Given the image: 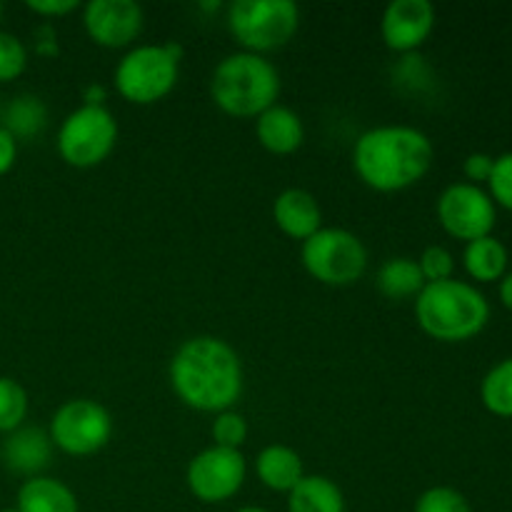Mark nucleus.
Instances as JSON below:
<instances>
[{
	"label": "nucleus",
	"mask_w": 512,
	"mask_h": 512,
	"mask_svg": "<svg viewBox=\"0 0 512 512\" xmlns=\"http://www.w3.org/2000/svg\"><path fill=\"white\" fill-rule=\"evenodd\" d=\"M375 285L388 300H410L418 298L425 288V278L418 268V260L413 258H388L378 268Z\"/></svg>",
	"instance_id": "nucleus-22"
},
{
	"label": "nucleus",
	"mask_w": 512,
	"mask_h": 512,
	"mask_svg": "<svg viewBox=\"0 0 512 512\" xmlns=\"http://www.w3.org/2000/svg\"><path fill=\"white\" fill-rule=\"evenodd\" d=\"M415 512H473V508L460 490L435 485L415 500Z\"/></svg>",
	"instance_id": "nucleus-26"
},
{
	"label": "nucleus",
	"mask_w": 512,
	"mask_h": 512,
	"mask_svg": "<svg viewBox=\"0 0 512 512\" xmlns=\"http://www.w3.org/2000/svg\"><path fill=\"white\" fill-rule=\"evenodd\" d=\"M280 75L265 55L238 50L210 75V98L230 118H258L278 103Z\"/></svg>",
	"instance_id": "nucleus-4"
},
{
	"label": "nucleus",
	"mask_w": 512,
	"mask_h": 512,
	"mask_svg": "<svg viewBox=\"0 0 512 512\" xmlns=\"http://www.w3.org/2000/svg\"><path fill=\"white\" fill-rule=\"evenodd\" d=\"M248 478V463L240 450L210 445L195 455L185 470V483L195 500L205 505H218L235 498Z\"/></svg>",
	"instance_id": "nucleus-11"
},
{
	"label": "nucleus",
	"mask_w": 512,
	"mask_h": 512,
	"mask_svg": "<svg viewBox=\"0 0 512 512\" xmlns=\"http://www.w3.org/2000/svg\"><path fill=\"white\" fill-rule=\"evenodd\" d=\"M0 110H3V105H0Z\"/></svg>",
	"instance_id": "nucleus-38"
},
{
	"label": "nucleus",
	"mask_w": 512,
	"mask_h": 512,
	"mask_svg": "<svg viewBox=\"0 0 512 512\" xmlns=\"http://www.w3.org/2000/svg\"><path fill=\"white\" fill-rule=\"evenodd\" d=\"M83 105H103L105 103V88L103 85H90L83 95Z\"/></svg>",
	"instance_id": "nucleus-34"
},
{
	"label": "nucleus",
	"mask_w": 512,
	"mask_h": 512,
	"mask_svg": "<svg viewBox=\"0 0 512 512\" xmlns=\"http://www.w3.org/2000/svg\"><path fill=\"white\" fill-rule=\"evenodd\" d=\"M225 23L245 53L265 55L295 38L300 8L293 0H235L225 8Z\"/></svg>",
	"instance_id": "nucleus-5"
},
{
	"label": "nucleus",
	"mask_w": 512,
	"mask_h": 512,
	"mask_svg": "<svg viewBox=\"0 0 512 512\" xmlns=\"http://www.w3.org/2000/svg\"><path fill=\"white\" fill-rule=\"evenodd\" d=\"M508 263V248L495 235H485L473 243H465L463 268L475 283H500L503 275L508 273Z\"/></svg>",
	"instance_id": "nucleus-19"
},
{
	"label": "nucleus",
	"mask_w": 512,
	"mask_h": 512,
	"mask_svg": "<svg viewBox=\"0 0 512 512\" xmlns=\"http://www.w3.org/2000/svg\"><path fill=\"white\" fill-rule=\"evenodd\" d=\"M55 143L70 168H95L118 143V120L105 105H80L65 115Z\"/></svg>",
	"instance_id": "nucleus-8"
},
{
	"label": "nucleus",
	"mask_w": 512,
	"mask_h": 512,
	"mask_svg": "<svg viewBox=\"0 0 512 512\" xmlns=\"http://www.w3.org/2000/svg\"><path fill=\"white\" fill-rule=\"evenodd\" d=\"M495 158L488 153H470L463 163V173L470 185H488L490 173H493Z\"/></svg>",
	"instance_id": "nucleus-30"
},
{
	"label": "nucleus",
	"mask_w": 512,
	"mask_h": 512,
	"mask_svg": "<svg viewBox=\"0 0 512 512\" xmlns=\"http://www.w3.org/2000/svg\"><path fill=\"white\" fill-rule=\"evenodd\" d=\"M255 473L265 488L288 495L305 478L303 458L288 445H268L260 450L258 460H255Z\"/></svg>",
	"instance_id": "nucleus-17"
},
{
	"label": "nucleus",
	"mask_w": 512,
	"mask_h": 512,
	"mask_svg": "<svg viewBox=\"0 0 512 512\" xmlns=\"http://www.w3.org/2000/svg\"><path fill=\"white\" fill-rule=\"evenodd\" d=\"M258 143L273 155H293L305 143V125L288 105L275 103L255 118Z\"/></svg>",
	"instance_id": "nucleus-16"
},
{
	"label": "nucleus",
	"mask_w": 512,
	"mask_h": 512,
	"mask_svg": "<svg viewBox=\"0 0 512 512\" xmlns=\"http://www.w3.org/2000/svg\"><path fill=\"white\" fill-rule=\"evenodd\" d=\"M418 268L423 273L425 283H443L455 275V258L443 245H430L420 253Z\"/></svg>",
	"instance_id": "nucleus-28"
},
{
	"label": "nucleus",
	"mask_w": 512,
	"mask_h": 512,
	"mask_svg": "<svg viewBox=\"0 0 512 512\" xmlns=\"http://www.w3.org/2000/svg\"><path fill=\"white\" fill-rule=\"evenodd\" d=\"M288 512H345V495L325 475H305L288 493Z\"/></svg>",
	"instance_id": "nucleus-20"
},
{
	"label": "nucleus",
	"mask_w": 512,
	"mask_h": 512,
	"mask_svg": "<svg viewBox=\"0 0 512 512\" xmlns=\"http://www.w3.org/2000/svg\"><path fill=\"white\" fill-rule=\"evenodd\" d=\"M480 400L495 418H512V358L500 360L480 383Z\"/></svg>",
	"instance_id": "nucleus-23"
},
{
	"label": "nucleus",
	"mask_w": 512,
	"mask_h": 512,
	"mask_svg": "<svg viewBox=\"0 0 512 512\" xmlns=\"http://www.w3.org/2000/svg\"><path fill=\"white\" fill-rule=\"evenodd\" d=\"M0 128L8 130L15 140H35L48 128V105L38 95H15L3 110H0Z\"/></svg>",
	"instance_id": "nucleus-21"
},
{
	"label": "nucleus",
	"mask_w": 512,
	"mask_h": 512,
	"mask_svg": "<svg viewBox=\"0 0 512 512\" xmlns=\"http://www.w3.org/2000/svg\"><path fill=\"white\" fill-rule=\"evenodd\" d=\"M25 5L30 13L40 15V18H65L80 8L78 0H28Z\"/></svg>",
	"instance_id": "nucleus-31"
},
{
	"label": "nucleus",
	"mask_w": 512,
	"mask_h": 512,
	"mask_svg": "<svg viewBox=\"0 0 512 512\" xmlns=\"http://www.w3.org/2000/svg\"><path fill=\"white\" fill-rule=\"evenodd\" d=\"M498 295H500V303L512 313V270L510 273L503 275V280L498 283Z\"/></svg>",
	"instance_id": "nucleus-33"
},
{
	"label": "nucleus",
	"mask_w": 512,
	"mask_h": 512,
	"mask_svg": "<svg viewBox=\"0 0 512 512\" xmlns=\"http://www.w3.org/2000/svg\"><path fill=\"white\" fill-rule=\"evenodd\" d=\"M308 275L330 288L358 283L368 270V248L355 233L345 228H320L300 250Z\"/></svg>",
	"instance_id": "nucleus-7"
},
{
	"label": "nucleus",
	"mask_w": 512,
	"mask_h": 512,
	"mask_svg": "<svg viewBox=\"0 0 512 512\" xmlns=\"http://www.w3.org/2000/svg\"><path fill=\"white\" fill-rule=\"evenodd\" d=\"M0 512H20V510L18 508H3Z\"/></svg>",
	"instance_id": "nucleus-36"
},
{
	"label": "nucleus",
	"mask_w": 512,
	"mask_h": 512,
	"mask_svg": "<svg viewBox=\"0 0 512 512\" xmlns=\"http://www.w3.org/2000/svg\"><path fill=\"white\" fill-rule=\"evenodd\" d=\"M273 220L280 233L290 240H305L323 228V210L318 198L303 188H288L275 198Z\"/></svg>",
	"instance_id": "nucleus-15"
},
{
	"label": "nucleus",
	"mask_w": 512,
	"mask_h": 512,
	"mask_svg": "<svg viewBox=\"0 0 512 512\" xmlns=\"http://www.w3.org/2000/svg\"><path fill=\"white\" fill-rule=\"evenodd\" d=\"M488 195L495 208H505L512 213V150L495 158L493 173L488 180Z\"/></svg>",
	"instance_id": "nucleus-29"
},
{
	"label": "nucleus",
	"mask_w": 512,
	"mask_h": 512,
	"mask_svg": "<svg viewBox=\"0 0 512 512\" xmlns=\"http://www.w3.org/2000/svg\"><path fill=\"white\" fill-rule=\"evenodd\" d=\"M0 15H3V3H0Z\"/></svg>",
	"instance_id": "nucleus-37"
},
{
	"label": "nucleus",
	"mask_w": 512,
	"mask_h": 512,
	"mask_svg": "<svg viewBox=\"0 0 512 512\" xmlns=\"http://www.w3.org/2000/svg\"><path fill=\"white\" fill-rule=\"evenodd\" d=\"M438 223L450 238L473 243V240L493 235L498 223V208L490 200L488 190L470 183H453L440 193L435 203Z\"/></svg>",
	"instance_id": "nucleus-10"
},
{
	"label": "nucleus",
	"mask_w": 512,
	"mask_h": 512,
	"mask_svg": "<svg viewBox=\"0 0 512 512\" xmlns=\"http://www.w3.org/2000/svg\"><path fill=\"white\" fill-rule=\"evenodd\" d=\"M235 512H268V510L258 508V505H245V508H238Z\"/></svg>",
	"instance_id": "nucleus-35"
},
{
	"label": "nucleus",
	"mask_w": 512,
	"mask_h": 512,
	"mask_svg": "<svg viewBox=\"0 0 512 512\" xmlns=\"http://www.w3.org/2000/svg\"><path fill=\"white\" fill-rule=\"evenodd\" d=\"M28 68V48L13 33L0 30V83H13Z\"/></svg>",
	"instance_id": "nucleus-25"
},
{
	"label": "nucleus",
	"mask_w": 512,
	"mask_h": 512,
	"mask_svg": "<svg viewBox=\"0 0 512 512\" xmlns=\"http://www.w3.org/2000/svg\"><path fill=\"white\" fill-rule=\"evenodd\" d=\"M28 415V393L13 378H0V433H13L23 428Z\"/></svg>",
	"instance_id": "nucleus-24"
},
{
	"label": "nucleus",
	"mask_w": 512,
	"mask_h": 512,
	"mask_svg": "<svg viewBox=\"0 0 512 512\" xmlns=\"http://www.w3.org/2000/svg\"><path fill=\"white\" fill-rule=\"evenodd\" d=\"M415 320L438 343H468L490 323V303L465 280L425 283L415 298Z\"/></svg>",
	"instance_id": "nucleus-3"
},
{
	"label": "nucleus",
	"mask_w": 512,
	"mask_h": 512,
	"mask_svg": "<svg viewBox=\"0 0 512 512\" xmlns=\"http://www.w3.org/2000/svg\"><path fill=\"white\" fill-rule=\"evenodd\" d=\"M170 385L180 403L198 413L233 410L243 395V363L233 345L213 335H195L170 360Z\"/></svg>",
	"instance_id": "nucleus-1"
},
{
	"label": "nucleus",
	"mask_w": 512,
	"mask_h": 512,
	"mask_svg": "<svg viewBox=\"0 0 512 512\" xmlns=\"http://www.w3.org/2000/svg\"><path fill=\"white\" fill-rule=\"evenodd\" d=\"M210 433L215 440L213 445H218V448L240 450V445L248 440V420L235 410H223V413L215 415Z\"/></svg>",
	"instance_id": "nucleus-27"
},
{
	"label": "nucleus",
	"mask_w": 512,
	"mask_h": 512,
	"mask_svg": "<svg viewBox=\"0 0 512 512\" xmlns=\"http://www.w3.org/2000/svg\"><path fill=\"white\" fill-rule=\"evenodd\" d=\"M53 443L48 430L40 428H18L5 435L0 458L3 465L15 475L23 478H38L53 460Z\"/></svg>",
	"instance_id": "nucleus-14"
},
{
	"label": "nucleus",
	"mask_w": 512,
	"mask_h": 512,
	"mask_svg": "<svg viewBox=\"0 0 512 512\" xmlns=\"http://www.w3.org/2000/svg\"><path fill=\"white\" fill-rule=\"evenodd\" d=\"M435 30V8L428 0H393L383 10L380 35L393 53L413 55Z\"/></svg>",
	"instance_id": "nucleus-13"
},
{
	"label": "nucleus",
	"mask_w": 512,
	"mask_h": 512,
	"mask_svg": "<svg viewBox=\"0 0 512 512\" xmlns=\"http://www.w3.org/2000/svg\"><path fill=\"white\" fill-rule=\"evenodd\" d=\"M53 448L73 458H88L103 450L113 438V418L100 403L75 398L60 405L48 425Z\"/></svg>",
	"instance_id": "nucleus-9"
},
{
	"label": "nucleus",
	"mask_w": 512,
	"mask_h": 512,
	"mask_svg": "<svg viewBox=\"0 0 512 512\" xmlns=\"http://www.w3.org/2000/svg\"><path fill=\"white\" fill-rule=\"evenodd\" d=\"M15 160H18V140L8 130L0 128V175L10 173Z\"/></svg>",
	"instance_id": "nucleus-32"
},
{
	"label": "nucleus",
	"mask_w": 512,
	"mask_h": 512,
	"mask_svg": "<svg viewBox=\"0 0 512 512\" xmlns=\"http://www.w3.org/2000/svg\"><path fill=\"white\" fill-rule=\"evenodd\" d=\"M15 508L20 512H80L73 490L50 475H38L20 485Z\"/></svg>",
	"instance_id": "nucleus-18"
},
{
	"label": "nucleus",
	"mask_w": 512,
	"mask_h": 512,
	"mask_svg": "<svg viewBox=\"0 0 512 512\" xmlns=\"http://www.w3.org/2000/svg\"><path fill=\"white\" fill-rule=\"evenodd\" d=\"M435 160L433 140L413 125H378L355 140L353 168L378 193H400L418 185Z\"/></svg>",
	"instance_id": "nucleus-2"
},
{
	"label": "nucleus",
	"mask_w": 512,
	"mask_h": 512,
	"mask_svg": "<svg viewBox=\"0 0 512 512\" xmlns=\"http://www.w3.org/2000/svg\"><path fill=\"white\" fill-rule=\"evenodd\" d=\"M178 75V45H135L118 60L113 80L123 100L133 105H153L173 93Z\"/></svg>",
	"instance_id": "nucleus-6"
},
{
	"label": "nucleus",
	"mask_w": 512,
	"mask_h": 512,
	"mask_svg": "<svg viewBox=\"0 0 512 512\" xmlns=\"http://www.w3.org/2000/svg\"><path fill=\"white\" fill-rule=\"evenodd\" d=\"M143 25V8L135 0H90L83 5V28L100 48H130L143 33Z\"/></svg>",
	"instance_id": "nucleus-12"
}]
</instances>
